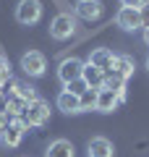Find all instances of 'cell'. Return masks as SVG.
Masks as SVG:
<instances>
[{
  "label": "cell",
  "mask_w": 149,
  "mask_h": 157,
  "mask_svg": "<svg viewBox=\"0 0 149 157\" xmlns=\"http://www.w3.org/2000/svg\"><path fill=\"white\" fill-rule=\"evenodd\" d=\"M115 26H120L123 32H136V29H141V16H139L136 8H118L115 13Z\"/></svg>",
  "instance_id": "8"
},
{
  "label": "cell",
  "mask_w": 149,
  "mask_h": 157,
  "mask_svg": "<svg viewBox=\"0 0 149 157\" xmlns=\"http://www.w3.org/2000/svg\"><path fill=\"white\" fill-rule=\"evenodd\" d=\"M115 55H118V52H113L110 47H94V50L89 52V60H86V63L107 73V71L113 68V60H115Z\"/></svg>",
  "instance_id": "9"
},
{
  "label": "cell",
  "mask_w": 149,
  "mask_h": 157,
  "mask_svg": "<svg viewBox=\"0 0 149 157\" xmlns=\"http://www.w3.org/2000/svg\"><path fill=\"white\" fill-rule=\"evenodd\" d=\"M144 45H147V47H149V26H147V29H144Z\"/></svg>",
  "instance_id": "25"
},
{
  "label": "cell",
  "mask_w": 149,
  "mask_h": 157,
  "mask_svg": "<svg viewBox=\"0 0 149 157\" xmlns=\"http://www.w3.org/2000/svg\"><path fill=\"white\" fill-rule=\"evenodd\" d=\"M21 71L32 78H39L47 73V58L42 55L39 50H29L21 55Z\"/></svg>",
  "instance_id": "5"
},
{
  "label": "cell",
  "mask_w": 149,
  "mask_h": 157,
  "mask_svg": "<svg viewBox=\"0 0 149 157\" xmlns=\"http://www.w3.org/2000/svg\"><path fill=\"white\" fill-rule=\"evenodd\" d=\"M113 73H118L120 78H131L133 76V71H136V63H133V58L131 55H115V60H113V68H110Z\"/></svg>",
  "instance_id": "15"
},
{
  "label": "cell",
  "mask_w": 149,
  "mask_h": 157,
  "mask_svg": "<svg viewBox=\"0 0 149 157\" xmlns=\"http://www.w3.org/2000/svg\"><path fill=\"white\" fill-rule=\"evenodd\" d=\"M44 157H76V149L68 139H52L44 149Z\"/></svg>",
  "instance_id": "12"
},
{
  "label": "cell",
  "mask_w": 149,
  "mask_h": 157,
  "mask_svg": "<svg viewBox=\"0 0 149 157\" xmlns=\"http://www.w3.org/2000/svg\"><path fill=\"white\" fill-rule=\"evenodd\" d=\"M13 81V71H11V63H8V58L0 55V89L6 84H11Z\"/></svg>",
  "instance_id": "19"
},
{
  "label": "cell",
  "mask_w": 149,
  "mask_h": 157,
  "mask_svg": "<svg viewBox=\"0 0 149 157\" xmlns=\"http://www.w3.org/2000/svg\"><path fill=\"white\" fill-rule=\"evenodd\" d=\"M81 71H84V60H78V58H63L60 66H58V78H60V84H71V81H76V78H81Z\"/></svg>",
  "instance_id": "6"
},
{
  "label": "cell",
  "mask_w": 149,
  "mask_h": 157,
  "mask_svg": "<svg viewBox=\"0 0 149 157\" xmlns=\"http://www.w3.org/2000/svg\"><path fill=\"white\" fill-rule=\"evenodd\" d=\"M26 105L29 102H24V100H18V97H8V102H6V115L8 118H24V110H26Z\"/></svg>",
  "instance_id": "18"
},
{
  "label": "cell",
  "mask_w": 149,
  "mask_h": 157,
  "mask_svg": "<svg viewBox=\"0 0 149 157\" xmlns=\"http://www.w3.org/2000/svg\"><path fill=\"white\" fill-rule=\"evenodd\" d=\"M26 131H29V126L24 123V118H11L8 128L3 131V134H0V144L6 147V149H16V147L24 141Z\"/></svg>",
  "instance_id": "3"
},
{
  "label": "cell",
  "mask_w": 149,
  "mask_h": 157,
  "mask_svg": "<svg viewBox=\"0 0 149 157\" xmlns=\"http://www.w3.org/2000/svg\"><path fill=\"white\" fill-rule=\"evenodd\" d=\"M76 29H78V18L73 13H58L50 21V37L58 39V42H66L76 34Z\"/></svg>",
  "instance_id": "1"
},
{
  "label": "cell",
  "mask_w": 149,
  "mask_h": 157,
  "mask_svg": "<svg viewBox=\"0 0 149 157\" xmlns=\"http://www.w3.org/2000/svg\"><path fill=\"white\" fill-rule=\"evenodd\" d=\"M105 13V6L99 0H78L76 8H73V16L81 18V21H99Z\"/></svg>",
  "instance_id": "7"
},
{
  "label": "cell",
  "mask_w": 149,
  "mask_h": 157,
  "mask_svg": "<svg viewBox=\"0 0 149 157\" xmlns=\"http://www.w3.org/2000/svg\"><path fill=\"white\" fill-rule=\"evenodd\" d=\"M24 123L29 126V128H42V126L50 123V102L44 100H32L26 105V110H24Z\"/></svg>",
  "instance_id": "2"
},
{
  "label": "cell",
  "mask_w": 149,
  "mask_h": 157,
  "mask_svg": "<svg viewBox=\"0 0 149 157\" xmlns=\"http://www.w3.org/2000/svg\"><path fill=\"white\" fill-rule=\"evenodd\" d=\"M78 105H81V113L94 110V105H97V92H94V89H86L81 97H78Z\"/></svg>",
  "instance_id": "20"
},
{
  "label": "cell",
  "mask_w": 149,
  "mask_h": 157,
  "mask_svg": "<svg viewBox=\"0 0 149 157\" xmlns=\"http://www.w3.org/2000/svg\"><path fill=\"white\" fill-rule=\"evenodd\" d=\"M118 105H120V100H118V94H113L110 89H99L97 92V105H94V110H97V113L107 115V113L118 110Z\"/></svg>",
  "instance_id": "11"
},
{
  "label": "cell",
  "mask_w": 149,
  "mask_h": 157,
  "mask_svg": "<svg viewBox=\"0 0 149 157\" xmlns=\"http://www.w3.org/2000/svg\"><path fill=\"white\" fill-rule=\"evenodd\" d=\"M8 123H11V118H8L6 113H0V134H3V131L8 128Z\"/></svg>",
  "instance_id": "24"
},
{
  "label": "cell",
  "mask_w": 149,
  "mask_h": 157,
  "mask_svg": "<svg viewBox=\"0 0 149 157\" xmlns=\"http://www.w3.org/2000/svg\"><path fill=\"white\" fill-rule=\"evenodd\" d=\"M86 89H89V86H86V81H84V78H76V81H71V84H66V92H71V94H78V97H81Z\"/></svg>",
  "instance_id": "21"
},
{
  "label": "cell",
  "mask_w": 149,
  "mask_h": 157,
  "mask_svg": "<svg viewBox=\"0 0 149 157\" xmlns=\"http://www.w3.org/2000/svg\"><path fill=\"white\" fill-rule=\"evenodd\" d=\"M139 16H141V29H147L149 26V0L139 8Z\"/></svg>",
  "instance_id": "22"
},
{
  "label": "cell",
  "mask_w": 149,
  "mask_h": 157,
  "mask_svg": "<svg viewBox=\"0 0 149 157\" xmlns=\"http://www.w3.org/2000/svg\"><path fill=\"white\" fill-rule=\"evenodd\" d=\"M42 18V3L39 0H18L16 6V21L21 26H34Z\"/></svg>",
  "instance_id": "4"
},
{
  "label": "cell",
  "mask_w": 149,
  "mask_h": 157,
  "mask_svg": "<svg viewBox=\"0 0 149 157\" xmlns=\"http://www.w3.org/2000/svg\"><path fill=\"white\" fill-rule=\"evenodd\" d=\"M144 3H147V0H120V6H123V8H136V11L144 6Z\"/></svg>",
  "instance_id": "23"
},
{
  "label": "cell",
  "mask_w": 149,
  "mask_h": 157,
  "mask_svg": "<svg viewBox=\"0 0 149 157\" xmlns=\"http://www.w3.org/2000/svg\"><path fill=\"white\" fill-rule=\"evenodd\" d=\"M81 78L86 81V86H89V89L99 92V89H102V81H105V71H99V68H94V66H89V63H84Z\"/></svg>",
  "instance_id": "16"
},
{
  "label": "cell",
  "mask_w": 149,
  "mask_h": 157,
  "mask_svg": "<svg viewBox=\"0 0 149 157\" xmlns=\"http://www.w3.org/2000/svg\"><path fill=\"white\" fill-rule=\"evenodd\" d=\"M55 105H58V110H63L66 115H78V113H81V105H78V94H71V92H66V89L58 94Z\"/></svg>",
  "instance_id": "13"
},
{
  "label": "cell",
  "mask_w": 149,
  "mask_h": 157,
  "mask_svg": "<svg viewBox=\"0 0 149 157\" xmlns=\"http://www.w3.org/2000/svg\"><path fill=\"white\" fill-rule=\"evenodd\" d=\"M102 89H110L113 94H118V100L120 102H126V78H120L118 73H113V71H107L105 73V81H102Z\"/></svg>",
  "instance_id": "14"
},
{
  "label": "cell",
  "mask_w": 149,
  "mask_h": 157,
  "mask_svg": "<svg viewBox=\"0 0 149 157\" xmlns=\"http://www.w3.org/2000/svg\"><path fill=\"white\" fill-rule=\"evenodd\" d=\"M86 157H115V147L105 136H94L86 144Z\"/></svg>",
  "instance_id": "10"
},
{
  "label": "cell",
  "mask_w": 149,
  "mask_h": 157,
  "mask_svg": "<svg viewBox=\"0 0 149 157\" xmlns=\"http://www.w3.org/2000/svg\"><path fill=\"white\" fill-rule=\"evenodd\" d=\"M11 84H13V97H18V100H24V102L37 100V89H34L32 84H21V81H11Z\"/></svg>",
  "instance_id": "17"
},
{
  "label": "cell",
  "mask_w": 149,
  "mask_h": 157,
  "mask_svg": "<svg viewBox=\"0 0 149 157\" xmlns=\"http://www.w3.org/2000/svg\"><path fill=\"white\" fill-rule=\"evenodd\" d=\"M147 71H149V58H147Z\"/></svg>",
  "instance_id": "26"
}]
</instances>
